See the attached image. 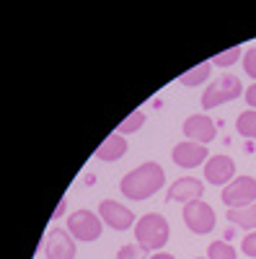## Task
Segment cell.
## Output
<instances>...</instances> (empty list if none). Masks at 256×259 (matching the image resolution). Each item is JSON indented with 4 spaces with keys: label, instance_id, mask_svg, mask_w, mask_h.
I'll return each mask as SVG.
<instances>
[{
    "label": "cell",
    "instance_id": "cell-22",
    "mask_svg": "<svg viewBox=\"0 0 256 259\" xmlns=\"http://www.w3.org/2000/svg\"><path fill=\"white\" fill-rule=\"evenodd\" d=\"M241 254L256 259V231H251V233L243 236V241H241Z\"/></svg>",
    "mask_w": 256,
    "mask_h": 259
},
{
    "label": "cell",
    "instance_id": "cell-14",
    "mask_svg": "<svg viewBox=\"0 0 256 259\" xmlns=\"http://www.w3.org/2000/svg\"><path fill=\"white\" fill-rule=\"evenodd\" d=\"M228 223H233L236 228H243V231H256V202L248 205V207H236V210H228L225 212Z\"/></svg>",
    "mask_w": 256,
    "mask_h": 259
},
{
    "label": "cell",
    "instance_id": "cell-1",
    "mask_svg": "<svg viewBox=\"0 0 256 259\" xmlns=\"http://www.w3.org/2000/svg\"><path fill=\"white\" fill-rule=\"evenodd\" d=\"M166 184V171L161 163L156 161H145L137 168L127 171L119 182V192L124 194L130 202H142V200H150L153 194H158Z\"/></svg>",
    "mask_w": 256,
    "mask_h": 259
},
{
    "label": "cell",
    "instance_id": "cell-8",
    "mask_svg": "<svg viewBox=\"0 0 256 259\" xmlns=\"http://www.w3.org/2000/svg\"><path fill=\"white\" fill-rule=\"evenodd\" d=\"M44 254L47 259H75L78 244L68 228H52L44 239Z\"/></svg>",
    "mask_w": 256,
    "mask_h": 259
},
{
    "label": "cell",
    "instance_id": "cell-13",
    "mask_svg": "<svg viewBox=\"0 0 256 259\" xmlns=\"http://www.w3.org/2000/svg\"><path fill=\"white\" fill-rule=\"evenodd\" d=\"M127 148H130V145H127L124 135H119L117 130H114V133L96 148V158H98V161H109V163H112V161H119V158L127 153Z\"/></svg>",
    "mask_w": 256,
    "mask_h": 259
},
{
    "label": "cell",
    "instance_id": "cell-15",
    "mask_svg": "<svg viewBox=\"0 0 256 259\" xmlns=\"http://www.w3.org/2000/svg\"><path fill=\"white\" fill-rule=\"evenodd\" d=\"M210 73H212V62H199L197 68H191V70L181 73L179 83L186 85V89H194V85H199V83H204V80L210 78Z\"/></svg>",
    "mask_w": 256,
    "mask_h": 259
},
{
    "label": "cell",
    "instance_id": "cell-10",
    "mask_svg": "<svg viewBox=\"0 0 256 259\" xmlns=\"http://www.w3.org/2000/svg\"><path fill=\"white\" fill-rule=\"evenodd\" d=\"M236 179V161L230 156H210L204 163V182L215 184V187H228Z\"/></svg>",
    "mask_w": 256,
    "mask_h": 259
},
{
    "label": "cell",
    "instance_id": "cell-17",
    "mask_svg": "<svg viewBox=\"0 0 256 259\" xmlns=\"http://www.w3.org/2000/svg\"><path fill=\"white\" fill-rule=\"evenodd\" d=\"M207 259H238V251L228 241H212L207 246Z\"/></svg>",
    "mask_w": 256,
    "mask_h": 259
},
{
    "label": "cell",
    "instance_id": "cell-6",
    "mask_svg": "<svg viewBox=\"0 0 256 259\" xmlns=\"http://www.w3.org/2000/svg\"><path fill=\"white\" fill-rule=\"evenodd\" d=\"M220 200L225 202L228 210H236V207H248L256 202V179L243 174V177H236L228 187H223V194Z\"/></svg>",
    "mask_w": 256,
    "mask_h": 259
},
{
    "label": "cell",
    "instance_id": "cell-9",
    "mask_svg": "<svg viewBox=\"0 0 256 259\" xmlns=\"http://www.w3.org/2000/svg\"><path fill=\"white\" fill-rule=\"evenodd\" d=\"M181 130H184L186 140L199 143V145L212 143V140H215V135H218V124H215V119L207 117V114H191V117H186Z\"/></svg>",
    "mask_w": 256,
    "mask_h": 259
},
{
    "label": "cell",
    "instance_id": "cell-16",
    "mask_svg": "<svg viewBox=\"0 0 256 259\" xmlns=\"http://www.w3.org/2000/svg\"><path fill=\"white\" fill-rule=\"evenodd\" d=\"M236 130L241 138H248V140H256V109H246L238 114L236 119Z\"/></svg>",
    "mask_w": 256,
    "mask_h": 259
},
{
    "label": "cell",
    "instance_id": "cell-25",
    "mask_svg": "<svg viewBox=\"0 0 256 259\" xmlns=\"http://www.w3.org/2000/svg\"><path fill=\"white\" fill-rule=\"evenodd\" d=\"M147 259H176L174 254H168V251H158V254H150Z\"/></svg>",
    "mask_w": 256,
    "mask_h": 259
},
{
    "label": "cell",
    "instance_id": "cell-2",
    "mask_svg": "<svg viewBox=\"0 0 256 259\" xmlns=\"http://www.w3.org/2000/svg\"><path fill=\"white\" fill-rule=\"evenodd\" d=\"M132 231H135V244H140L150 254H158L171 239V226L158 212H145L142 218H137Z\"/></svg>",
    "mask_w": 256,
    "mask_h": 259
},
{
    "label": "cell",
    "instance_id": "cell-26",
    "mask_svg": "<svg viewBox=\"0 0 256 259\" xmlns=\"http://www.w3.org/2000/svg\"><path fill=\"white\" fill-rule=\"evenodd\" d=\"M194 259H207V256H194Z\"/></svg>",
    "mask_w": 256,
    "mask_h": 259
},
{
    "label": "cell",
    "instance_id": "cell-23",
    "mask_svg": "<svg viewBox=\"0 0 256 259\" xmlns=\"http://www.w3.org/2000/svg\"><path fill=\"white\" fill-rule=\"evenodd\" d=\"M246 104H248V109H256V83H251L248 89H246Z\"/></svg>",
    "mask_w": 256,
    "mask_h": 259
},
{
    "label": "cell",
    "instance_id": "cell-3",
    "mask_svg": "<svg viewBox=\"0 0 256 259\" xmlns=\"http://www.w3.org/2000/svg\"><path fill=\"white\" fill-rule=\"evenodd\" d=\"M241 94H246L243 83L238 75H223V78H215L202 94V106L204 109H215L220 104H230L241 99Z\"/></svg>",
    "mask_w": 256,
    "mask_h": 259
},
{
    "label": "cell",
    "instance_id": "cell-4",
    "mask_svg": "<svg viewBox=\"0 0 256 259\" xmlns=\"http://www.w3.org/2000/svg\"><path fill=\"white\" fill-rule=\"evenodd\" d=\"M68 231H70V236L75 241H83V244L98 241L101 231H104V221L98 218V212L80 207V210L68 215Z\"/></svg>",
    "mask_w": 256,
    "mask_h": 259
},
{
    "label": "cell",
    "instance_id": "cell-18",
    "mask_svg": "<svg viewBox=\"0 0 256 259\" xmlns=\"http://www.w3.org/2000/svg\"><path fill=\"white\" fill-rule=\"evenodd\" d=\"M145 112H140V109H135L130 117H127L124 122H119V127H117V133L119 135H130V133H137V130L145 124Z\"/></svg>",
    "mask_w": 256,
    "mask_h": 259
},
{
    "label": "cell",
    "instance_id": "cell-11",
    "mask_svg": "<svg viewBox=\"0 0 256 259\" xmlns=\"http://www.w3.org/2000/svg\"><path fill=\"white\" fill-rule=\"evenodd\" d=\"M171 158H174V163L181 166V168H197L199 163H207L210 150H207V145L181 140V143L174 145V150H171Z\"/></svg>",
    "mask_w": 256,
    "mask_h": 259
},
{
    "label": "cell",
    "instance_id": "cell-24",
    "mask_svg": "<svg viewBox=\"0 0 256 259\" xmlns=\"http://www.w3.org/2000/svg\"><path fill=\"white\" fill-rule=\"evenodd\" d=\"M65 207H68V200H65V197H62V200H60V205H57V210L52 212V221H57V218H60V215H62V212H65Z\"/></svg>",
    "mask_w": 256,
    "mask_h": 259
},
{
    "label": "cell",
    "instance_id": "cell-12",
    "mask_svg": "<svg viewBox=\"0 0 256 259\" xmlns=\"http://www.w3.org/2000/svg\"><path fill=\"white\" fill-rule=\"evenodd\" d=\"M204 194V182L194 179V177H179L176 182H171L166 197L168 202H194V200H202Z\"/></svg>",
    "mask_w": 256,
    "mask_h": 259
},
{
    "label": "cell",
    "instance_id": "cell-19",
    "mask_svg": "<svg viewBox=\"0 0 256 259\" xmlns=\"http://www.w3.org/2000/svg\"><path fill=\"white\" fill-rule=\"evenodd\" d=\"M241 60V47H230L220 55H215L210 62H212V68H230V65H236Z\"/></svg>",
    "mask_w": 256,
    "mask_h": 259
},
{
    "label": "cell",
    "instance_id": "cell-21",
    "mask_svg": "<svg viewBox=\"0 0 256 259\" xmlns=\"http://www.w3.org/2000/svg\"><path fill=\"white\" fill-rule=\"evenodd\" d=\"M243 70H246V75L253 78V83H256V47H248V50L243 52Z\"/></svg>",
    "mask_w": 256,
    "mask_h": 259
},
{
    "label": "cell",
    "instance_id": "cell-5",
    "mask_svg": "<svg viewBox=\"0 0 256 259\" xmlns=\"http://www.w3.org/2000/svg\"><path fill=\"white\" fill-rule=\"evenodd\" d=\"M184 223L191 233L197 236H207L210 231H215L218 226V215L212 210V205L202 202V200H194V202H186L184 205Z\"/></svg>",
    "mask_w": 256,
    "mask_h": 259
},
{
    "label": "cell",
    "instance_id": "cell-7",
    "mask_svg": "<svg viewBox=\"0 0 256 259\" xmlns=\"http://www.w3.org/2000/svg\"><path fill=\"white\" fill-rule=\"evenodd\" d=\"M98 218L104 221V226H109V228H114L119 233L135 228V223H137L135 212L127 205L117 202V200H101L98 202Z\"/></svg>",
    "mask_w": 256,
    "mask_h": 259
},
{
    "label": "cell",
    "instance_id": "cell-20",
    "mask_svg": "<svg viewBox=\"0 0 256 259\" xmlns=\"http://www.w3.org/2000/svg\"><path fill=\"white\" fill-rule=\"evenodd\" d=\"M117 259H145V249L140 244H124L117 251Z\"/></svg>",
    "mask_w": 256,
    "mask_h": 259
}]
</instances>
